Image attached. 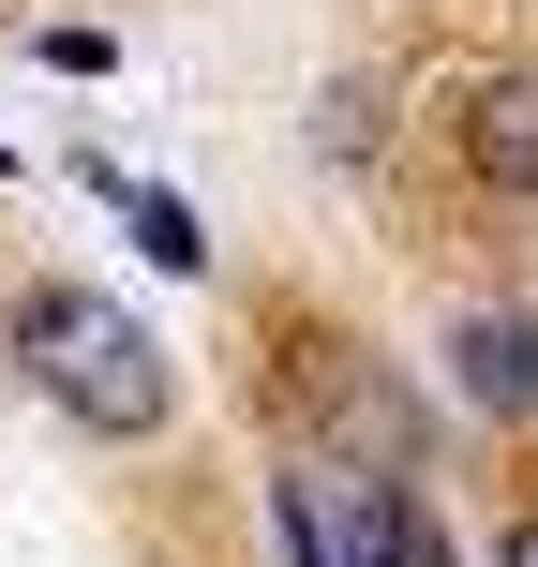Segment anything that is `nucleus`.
<instances>
[{
	"label": "nucleus",
	"instance_id": "obj_3",
	"mask_svg": "<svg viewBox=\"0 0 538 567\" xmlns=\"http://www.w3.org/2000/svg\"><path fill=\"white\" fill-rule=\"evenodd\" d=\"M449 150H464V179H479L494 209H538V60H494V75L464 90Z\"/></svg>",
	"mask_w": 538,
	"mask_h": 567
},
{
	"label": "nucleus",
	"instance_id": "obj_6",
	"mask_svg": "<svg viewBox=\"0 0 538 567\" xmlns=\"http://www.w3.org/2000/svg\"><path fill=\"white\" fill-rule=\"evenodd\" d=\"M494 567H538V508H524V523H509V538H494Z\"/></svg>",
	"mask_w": 538,
	"mask_h": 567
},
{
	"label": "nucleus",
	"instance_id": "obj_4",
	"mask_svg": "<svg viewBox=\"0 0 538 567\" xmlns=\"http://www.w3.org/2000/svg\"><path fill=\"white\" fill-rule=\"evenodd\" d=\"M464 359V403H494V419H538V313H464L449 329Z\"/></svg>",
	"mask_w": 538,
	"mask_h": 567
},
{
	"label": "nucleus",
	"instance_id": "obj_5",
	"mask_svg": "<svg viewBox=\"0 0 538 567\" xmlns=\"http://www.w3.org/2000/svg\"><path fill=\"white\" fill-rule=\"evenodd\" d=\"M90 195H105L120 225H135V255H150V269H180V284L210 269V225H195L180 195H150V179H120V165H90Z\"/></svg>",
	"mask_w": 538,
	"mask_h": 567
},
{
	"label": "nucleus",
	"instance_id": "obj_1",
	"mask_svg": "<svg viewBox=\"0 0 538 567\" xmlns=\"http://www.w3.org/2000/svg\"><path fill=\"white\" fill-rule=\"evenodd\" d=\"M0 343H16V373L90 433V449H150V433L180 419V359L105 299V284H30Z\"/></svg>",
	"mask_w": 538,
	"mask_h": 567
},
{
	"label": "nucleus",
	"instance_id": "obj_7",
	"mask_svg": "<svg viewBox=\"0 0 538 567\" xmlns=\"http://www.w3.org/2000/svg\"><path fill=\"white\" fill-rule=\"evenodd\" d=\"M0 165H16V150H0Z\"/></svg>",
	"mask_w": 538,
	"mask_h": 567
},
{
	"label": "nucleus",
	"instance_id": "obj_2",
	"mask_svg": "<svg viewBox=\"0 0 538 567\" xmlns=\"http://www.w3.org/2000/svg\"><path fill=\"white\" fill-rule=\"evenodd\" d=\"M270 538H284V567H449V538L404 478H329V463L270 478Z\"/></svg>",
	"mask_w": 538,
	"mask_h": 567
}]
</instances>
